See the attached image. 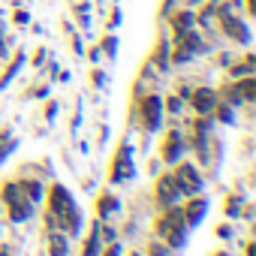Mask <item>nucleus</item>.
<instances>
[{"label": "nucleus", "mask_w": 256, "mask_h": 256, "mask_svg": "<svg viewBox=\"0 0 256 256\" xmlns=\"http://www.w3.org/2000/svg\"><path fill=\"white\" fill-rule=\"evenodd\" d=\"M178 184H175V178L169 175V178H160L157 181V199H160V205L163 208H172L175 202H178Z\"/></svg>", "instance_id": "6"}, {"label": "nucleus", "mask_w": 256, "mask_h": 256, "mask_svg": "<svg viewBox=\"0 0 256 256\" xmlns=\"http://www.w3.org/2000/svg\"><path fill=\"white\" fill-rule=\"evenodd\" d=\"M114 211H118V199L106 193V196L100 199V214H102V217H108V214H114Z\"/></svg>", "instance_id": "17"}, {"label": "nucleus", "mask_w": 256, "mask_h": 256, "mask_svg": "<svg viewBox=\"0 0 256 256\" xmlns=\"http://www.w3.org/2000/svg\"><path fill=\"white\" fill-rule=\"evenodd\" d=\"M190 100H193V108H196L199 114H208V112H214V106H217V96H214V90H208V88H199L196 94H190Z\"/></svg>", "instance_id": "7"}, {"label": "nucleus", "mask_w": 256, "mask_h": 256, "mask_svg": "<svg viewBox=\"0 0 256 256\" xmlns=\"http://www.w3.org/2000/svg\"><path fill=\"white\" fill-rule=\"evenodd\" d=\"M139 114H142V124L145 130H160V120H163V100L160 96H145L139 102Z\"/></svg>", "instance_id": "4"}, {"label": "nucleus", "mask_w": 256, "mask_h": 256, "mask_svg": "<svg viewBox=\"0 0 256 256\" xmlns=\"http://www.w3.org/2000/svg\"><path fill=\"white\" fill-rule=\"evenodd\" d=\"M181 151H184L181 133H169V136H166V145H163V160H166V163H178V160H181Z\"/></svg>", "instance_id": "8"}, {"label": "nucleus", "mask_w": 256, "mask_h": 256, "mask_svg": "<svg viewBox=\"0 0 256 256\" xmlns=\"http://www.w3.org/2000/svg\"><path fill=\"white\" fill-rule=\"evenodd\" d=\"M30 205H34V202H28V199H24V202H12V205H10V217H12V220H28V217L34 214Z\"/></svg>", "instance_id": "11"}, {"label": "nucleus", "mask_w": 256, "mask_h": 256, "mask_svg": "<svg viewBox=\"0 0 256 256\" xmlns=\"http://www.w3.org/2000/svg\"><path fill=\"white\" fill-rule=\"evenodd\" d=\"M106 256H120V247H118V244H112V250H106Z\"/></svg>", "instance_id": "21"}, {"label": "nucleus", "mask_w": 256, "mask_h": 256, "mask_svg": "<svg viewBox=\"0 0 256 256\" xmlns=\"http://www.w3.org/2000/svg\"><path fill=\"white\" fill-rule=\"evenodd\" d=\"M187 223H184V211L181 208H166L163 211V217L157 220V235L169 244V247H184V241H187Z\"/></svg>", "instance_id": "2"}, {"label": "nucleus", "mask_w": 256, "mask_h": 256, "mask_svg": "<svg viewBox=\"0 0 256 256\" xmlns=\"http://www.w3.org/2000/svg\"><path fill=\"white\" fill-rule=\"evenodd\" d=\"M22 190H24V196H28L30 202L42 199V184H40V181H24V184H22Z\"/></svg>", "instance_id": "14"}, {"label": "nucleus", "mask_w": 256, "mask_h": 256, "mask_svg": "<svg viewBox=\"0 0 256 256\" xmlns=\"http://www.w3.org/2000/svg\"><path fill=\"white\" fill-rule=\"evenodd\" d=\"M184 211V223L187 226H196L199 220H202V214H205V199H193L187 208H181Z\"/></svg>", "instance_id": "10"}, {"label": "nucleus", "mask_w": 256, "mask_h": 256, "mask_svg": "<svg viewBox=\"0 0 256 256\" xmlns=\"http://www.w3.org/2000/svg\"><path fill=\"white\" fill-rule=\"evenodd\" d=\"M0 256H10V253H4V250H0Z\"/></svg>", "instance_id": "22"}, {"label": "nucleus", "mask_w": 256, "mask_h": 256, "mask_svg": "<svg viewBox=\"0 0 256 256\" xmlns=\"http://www.w3.org/2000/svg\"><path fill=\"white\" fill-rule=\"evenodd\" d=\"M48 250H52V256H66V238L60 232H52L48 235Z\"/></svg>", "instance_id": "12"}, {"label": "nucleus", "mask_w": 256, "mask_h": 256, "mask_svg": "<svg viewBox=\"0 0 256 256\" xmlns=\"http://www.w3.org/2000/svg\"><path fill=\"white\" fill-rule=\"evenodd\" d=\"M238 205H241L238 199H229V202H226V217H238V214H241V208H238Z\"/></svg>", "instance_id": "19"}, {"label": "nucleus", "mask_w": 256, "mask_h": 256, "mask_svg": "<svg viewBox=\"0 0 256 256\" xmlns=\"http://www.w3.org/2000/svg\"><path fill=\"white\" fill-rule=\"evenodd\" d=\"M130 175H133V166H130V151L120 148V154H118V160H114V166H112V181L130 178Z\"/></svg>", "instance_id": "9"}, {"label": "nucleus", "mask_w": 256, "mask_h": 256, "mask_svg": "<svg viewBox=\"0 0 256 256\" xmlns=\"http://www.w3.org/2000/svg\"><path fill=\"white\" fill-rule=\"evenodd\" d=\"M82 256H100V235H96V232H90V238L84 241Z\"/></svg>", "instance_id": "16"}, {"label": "nucleus", "mask_w": 256, "mask_h": 256, "mask_svg": "<svg viewBox=\"0 0 256 256\" xmlns=\"http://www.w3.org/2000/svg\"><path fill=\"white\" fill-rule=\"evenodd\" d=\"M12 148H16V142H12V139H6V133H4V136H0V160H4Z\"/></svg>", "instance_id": "18"}, {"label": "nucleus", "mask_w": 256, "mask_h": 256, "mask_svg": "<svg viewBox=\"0 0 256 256\" xmlns=\"http://www.w3.org/2000/svg\"><path fill=\"white\" fill-rule=\"evenodd\" d=\"M235 88H238V94H241V100H253V96H256V82H253L250 76H247V78H244L241 84H235Z\"/></svg>", "instance_id": "15"}, {"label": "nucleus", "mask_w": 256, "mask_h": 256, "mask_svg": "<svg viewBox=\"0 0 256 256\" xmlns=\"http://www.w3.org/2000/svg\"><path fill=\"white\" fill-rule=\"evenodd\" d=\"M172 178H175V184H178V193H184V196H196V193L202 190V178H199V172H196L193 163H181Z\"/></svg>", "instance_id": "3"}, {"label": "nucleus", "mask_w": 256, "mask_h": 256, "mask_svg": "<svg viewBox=\"0 0 256 256\" xmlns=\"http://www.w3.org/2000/svg\"><path fill=\"white\" fill-rule=\"evenodd\" d=\"M166 108H169L172 114H178V112H181V96H172V100H166Z\"/></svg>", "instance_id": "20"}, {"label": "nucleus", "mask_w": 256, "mask_h": 256, "mask_svg": "<svg viewBox=\"0 0 256 256\" xmlns=\"http://www.w3.org/2000/svg\"><path fill=\"white\" fill-rule=\"evenodd\" d=\"M223 30H226L235 42H241V46H247V42H250V30H247V24H244L238 16L223 12Z\"/></svg>", "instance_id": "5"}, {"label": "nucleus", "mask_w": 256, "mask_h": 256, "mask_svg": "<svg viewBox=\"0 0 256 256\" xmlns=\"http://www.w3.org/2000/svg\"><path fill=\"white\" fill-rule=\"evenodd\" d=\"M48 208H52V217H58V223H60V229L64 232H76L78 229V211H76V202H72V196L58 184V187H52V196H48Z\"/></svg>", "instance_id": "1"}, {"label": "nucleus", "mask_w": 256, "mask_h": 256, "mask_svg": "<svg viewBox=\"0 0 256 256\" xmlns=\"http://www.w3.org/2000/svg\"><path fill=\"white\" fill-rule=\"evenodd\" d=\"M172 24H175V30H178V34H184V30H193L196 18H193V12H178V16L172 18Z\"/></svg>", "instance_id": "13"}]
</instances>
